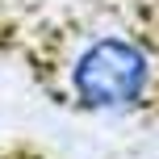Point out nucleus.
Returning <instances> with one entry per match:
<instances>
[{
  "label": "nucleus",
  "mask_w": 159,
  "mask_h": 159,
  "mask_svg": "<svg viewBox=\"0 0 159 159\" xmlns=\"http://www.w3.org/2000/svg\"><path fill=\"white\" fill-rule=\"evenodd\" d=\"M63 96L92 117H134L159 101V50L130 30H92L63 55Z\"/></svg>",
  "instance_id": "obj_1"
}]
</instances>
